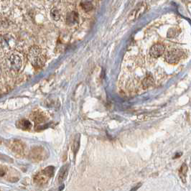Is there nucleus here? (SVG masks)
Returning a JSON list of instances; mask_svg holds the SVG:
<instances>
[{"label": "nucleus", "mask_w": 191, "mask_h": 191, "mask_svg": "<svg viewBox=\"0 0 191 191\" xmlns=\"http://www.w3.org/2000/svg\"><path fill=\"white\" fill-rule=\"evenodd\" d=\"M27 57L31 64L37 68L43 66L46 61L42 50L37 45L30 48Z\"/></svg>", "instance_id": "1"}, {"label": "nucleus", "mask_w": 191, "mask_h": 191, "mask_svg": "<svg viewBox=\"0 0 191 191\" xmlns=\"http://www.w3.org/2000/svg\"><path fill=\"white\" fill-rule=\"evenodd\" d=\"M48 157V152L42 147H34L30 151V157L32 161L34 162H40L43 160L46 159Z\"/></svg>", "instance_id": "4"}, {"label": "nucleus", "mask_w": 191, "mask_h": 191, "mask_svg": "<svg viewBox=\"0 0 191 191\" xmlns=\"http://www.w3.org/2000/svg\"><path fill=\"white\" fill-rule=\"evenodd\" d=\"M68 173V165H65L64 166H63L60 170L59 173H58V180L59 182H62L63 180H65V179L66 178L67 175Z\"/></svg>", "instance_id": "12"}, {"label": "nucleus", "mask_w": 191, "mask_h": 191, "mask_svg": "<svg viewBox=\"0 0 191 191\" xmlns=\"http://www.w3.org/2000/svg\"><path fill=\"white\" fill-rule=\"evenodd\" d=\"M73 147H74V149H75V147H76L77 151H78V147H79V142H78V139H77L76 141H75V142H74V144H73Z\"/></svg>", "instance_id": "18"}, {"label": "nucleus", "mask_w": 191, "mask_h": 191, "mask_svg": "<svg viewBox=\"0 0 191 191\" xmlns=\"http://www.w3.org/2000/svg\"><path fill=\"white\" fill-rule=\"evenodd\" d=\"M165 47L162 43H156L152 46L149 50V54L154 58H157L160 57L165 53Z\"/></svg>", "instance_id": "8"}, {"label": "nucleus", "mask_w": 191, "mask_h": 191, "mask_svg": "<svg viewBox=\"0 0 191 191\" xmlns=\"http://www.w3.org/2000/svg\"><path fill=\"white\" fill-rule=\"evenodd\" d=\"M80 7L85 12H90L93 10L94 6L91 1H88V0H84L80 2Z\"/></svg>", "instance_id": "13"}, {"label": "nucleus", "mask_w": 191, "mask_h": 191, "mask_svg": "<svg viewBox=\"0 0 191 191\" xmlns=\"http://www.w3.org/2000/svg\"><path fill=\"white\" fill-rule=\"evenodd\" d=\"M55 173V168L53 166L47 167L43 170L40 172L34 177V182L38 186H44L48 183L49 180L53 176Z\"/></svg>", "instance_id": "2"}, {"label": "nucleus", "mask_w": 191, "mask_h": 191, "mask_svg": "<svg viewBox=\"0 0 191 191\" xmlns=\"http://www.w3.org/2000/svg\"><path fill=\"white\" fill-rule=\"evenodd\" d=\"M50 1H51V0H50Z\"/></svg>", "instance_id": "19"}, {"label": "nucleus", "mask_w": 191, "mask_h": 191, "mask_svg": "<svg viewBox=\"0 0 191 191\" xmlns=\"http://www.w3.org/2000/svg\"><path fill=\"white\" fill-rule=\"evenodd\" d=\"M4 65L10 71L18 72L22 67L21 58L15 53L9 54L5 58Z\"/></svg>", "instance_id": "3"}, {"label": "nucleus", "mask_w": 191, "mask_h": 191, "mask_svg": "<svg viewBox=\"0 0 191 191\" xmlns=\"http://www.w3.org/2000/svg\"><path fill=\"white\" fill-rule=\"evenodd\" d=\"M183 56V52L178 49H172L165 54V60L170 64H176Z\"/></svg>", "instance_id": "5"}, {"label": "nucleus", "mask_w": 191, "mask_h": 191, "mask_svg": "<svg viewBox=\"0 0 191 191\" xmlns=\"http://www.w3.org/2000/svg\"><path fill=\"white\" fill-rule=\"evenodd\" d=\"M16 127L20 130L24 131H30L32 125L30 121L27 119H20L16 123Z\"/></svg>", "instance_id": "11"}, {"label": "nucleus", "mask_w": 191, "mask_h": 191, "mask_svg": "<svg viewBox=\"0 0 191 191\" xmlns=\"http://www.w3.org/2000/svg\"><path fill=\"white\" fill-rule=\"evenodd\" d=\"M187 173V166L186 164H182L181 168H180V170H179V175H180V178L182 179V180L184 182H185V177H186Z\"/></svg>", "instance_id": "15"}, {"label": "nucleus", "mask_w": 191, "mask_h": 191, "mask_svg": "<svg viewBox=\"0 0 191 191\" xmlns=\"http://www.w3.org/2000/svg\"><path fill=\"white\" fill-rule=\"evenodd\" d=\"M31 119L36 124H42L47 120V116L41 111H35L30 115Z\"/></svg>", "instance_id": "9"}, {"label": "nucleus", "mask_w": 191, "mask_h": 191, "mask_svg": "<svg viewBox=\"0 0 191 191\" xmlns=\"http://www.w3.org/2000/svg\"><path fill=\"white\" fill-rule=\"evenodd\" d=\"M50 16L53 18V20H54L55 21H58L61 19V12H60L58 8L54 7L51 10Z\"/></svg>", "instance_id": "16"}, {"label": "nucleus", "mask_w": 191, "mask_h": 191, "mask_svg": "<svg viewBox=\"0 0 191 191\" xmlns=\"http://www.w3.org/2000/svg\"><path fill=\"white\" fill-rule=\"evenodd\" d=\"M8 169H7V167H4L1 166V176L4 177L5 176V175L7 174V172Z\"/></svg>", "instance_id": "17"}, {"label": "nucleus", "mask_w": 191, "mask_h": 191, "mask_svg": "<svg viewBox=\"0 0 191 191\" xmlns=\"http://www.w3.org/2000/svg\"><path fill=\"white\" fill-rule=\"evenodd\" d=\"M79 20L78 14L75 11L70 12L69 13L67 14L66 16V22L69 25H74L76 23H78Z\"/></svg>", "instance_id": "10"}, {"label": "nucleus", "mask_w": 191, "mask_h": 191, "mask_svg": "<svg viewBox=\"0 0 191 191\" xmlns=\"http://www.w3.org/2000/svg\"><path fill=\"white\" fill-rule=\"evenodd\" d=\"M9 147L16 154L24 155L26 153V145L20 140H12L10 142Z\"/></svg>", "instance_id": "7"}, {"label": "nucleus", "mask_w": 191, "mask_h": 191, "mask_svg": "<svg viewBox=\"0 0 191 191\" xmlns=\"http://www.w3.org/2000/svg\"><path fill=\"white\" fill-rule=\"evenodd\" d=\"M147 10V4L145 2H142L140 4L137 5L135 8V10L130 13V16H129V20L130 21H134L138 19L142 16L143 14H144Z\"/></svg>", "instance_id": "6"}, {"label": "nucleus", "mask_w": 191, "mask_h": 191, "mask_svg": "<svg viewBox=\"0 0 191 191\" xmlns=\"http://www.w3.org/2000/svg\"><path fill=\"white\" fill-rule=\"evenodd\" d=\"M154 80L153 78V77L151 76V75L146 77L143 80V81H142V86H143L144 89H147V88L152 86V85H154Z\"/></svg>", "instance_id": "14"}]
</instances>
